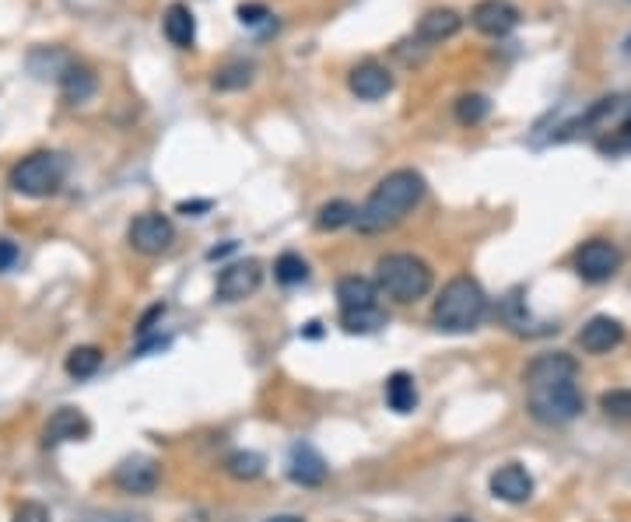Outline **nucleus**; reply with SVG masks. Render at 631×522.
<instances>
[{
    "label": "nucleus",
    "instance_id": "1",
    "mask_svg": "<svg viewBox=\"0 0 631 522\" xmlns=\"http://www.w3.org/2000/svg\"><path fill=\"white\" fill-rule=\"evenodd\" d=\"M424 176L415 169H393L389 176H383L375 183V189L369 194V200L358 208L355 228L361 235H379L397 228L400 221L418 208L424 200Z\"/></svg>",
    "mask_w": 631,
    "mask_h": 522
},
{
    "label": "nucleus",
    "instance_id": "2",
    "mask_svg": "<svg viewBox=\"0 0 631 522\" xmlns=\"http://www.w3.org/2000/svg\"><path fill=\"white\" fill-rule=\"evenodd\" d=\"M487 315V295L473 277H453L446 288L438 291L432 320L442 334H470L478 330Z\"/></svg>",
    "mask_w": 631,
    "mask_h": 522
},
{
    "label": "nucleus",
    "instance_id": "3",
    "mask_svg": "<svg viewBox=\"0 0 631 522\" xmlns=\"http://www.w3.org/2000/svg\"><path fill=\"white\" fill-rule=\"evenodd\" d=\"M375 284H379V291L393 298V302L407 306L432 291L435 274L421 257H415V252H389V257L375 263Z\"/></svg>",
    "mask_w": 631,
    "mask_h": 522
},
{
    "label": "nucleus",
    "instance_id": "4",
    "mask_svg": "<svg viewBox=\"0 0 631 522\" xmlns=\"http://www.w3.org/2000/svg\"><path fill=\"white\" fill-rule=\"evenodd\" d=\"M527 407L541 424H568L582 414V393L576 378H555V383H536L527 386Z\"/></svg>",
    "mask_w": 631,
    "mask_h": 522
},
{
    "label": "nucleus",
    "instance_id": "5",
    "mask_svg": "<svg viewBox=\"0 0 631 522\" xmlns=\"http://www.w3.org/2000/svg\"><path fill=\"white\" fill-rule=\"evenodd\" d=\"M63 172H67V165H63V158L57 151H32L11 169L8 186L22 197L42 200V197H53L63 186Z\"/></svg>",
    "mask_w": 631,
    "mask_h": 522
},
{
    "label": "nucleus",
    "instance_id": "6",
    "mask_svg": "<svg viewBox=\"0 0 631 522\" xmlns=\"http://www.w3.org/2000/svg\"><path fill=\"white\" fill-rule=\"evenodd\" d=\"M621 271V249L610 239H590L576 249V274L590 284H604Z\"/></svg>",
    "mask_w": 631,
    "mask_h": 522
},
{
    "label": "nucleus",
    "instance_id": "7",
    "mask_svg": "<svg viewBox=\"0 0 631 522\" xmlns=\"http://www.w3.org/2000/svg\"><path fill=\"white\" fill-rule=\"evenodd\" d=\"M126 239L137 252H145V257H158V252H165L176 239V228H172V221L165 214H137L131 221V232H126Z\"/></svg>",
    "mask_w": 631,
    "mask_h": 522
},
{
    "label": "nucleus",
    "instance_id": "8",
    "mask_svg": "<svg viewBox=\"0 0 631 522\" xmlns=\"http://www.w3.org/2000/svg\"><path fill=\"white\" fill-rule=\"evenodd\" d=\"M263 266L257 260H235L228 266H221L218 274V298L221 302H243L252 291L260 288Z\"/></svg>",
    "mask_w": 631,
    "mask_h": 522
},
{
    "label": "nucleus",
    "instance_id": "9",
    "mask_svg": "<svg viewBox=\"0 0 631 522\" xmlns=\"http://www.w3.org/2000/svg\"><path fill=\"white\" fill-rule=\"evenodd\" d=\"M470 25L481 32V36L502 39L519 25V8L509 0H478L470 11Z\"/></svg>",
    "mask_w": 631,
    "mask_h": 522
},
{
    "label": "nucleus",
    "instance_id": "10",
    "mask_svg": "<svg viewBox=\"0 0 631 522\" xmlns=\"http://www.w3.org/2000/svg\"><path fill=\"white\" fill-rule=\"evenodd\" d=\"M347 88H351L361 102H379L393 91V74L383 67V63L366 60V63H358L351 74H347Z\"/></svg>",
    "mask_w": 631,
    "mask_h": 522
},
{
    "label": "nucleus",
    "instance_id": "11",
    "mask_svg": "<svg viewBox=\"0 0 631 522\" xmlns=\"http://www.w3.org/2000/svg\"><path fill=\"white\" fill-rule=\"evenodd\" d=\"M91 435V421L82 414L77 407H60L50 414L42 428V442L46 446H63V442H82Z\"/></svg>",
    "mask_w": 631,
    "mask_h": 522
},
{
    "label": "nucleus",
    "instance_id": "12",
    "mask_svg": "<svg viewBox=\"0 0 631 522\" xmlns=\"http://www.w3.org/2000/svg\"><path fill=\"white\" fill-rule=\"evenodd\" d=\"M113 484L126 495H151L158 487V463L148 456H131L113 473Z\"/></svg>",
    "mask_w": 631,
    "mask_h": 522
},
{
    "label": "nucleus",
    "instance_id": "13",
    "mask_svg": "<svg viewBox=\"0 0 631 522\" xmlns=\"http://www.w3.org/2000/svg\"><path fill=\"white\" fill-rule=\"evenodd\" d=\"M492 495L498 501H509V505H523L533 498V477L527 473V467L519 463H505L492 473Z\"/></svg>",
    "mask_w": 631,
    "mask_h": 522
},
{
    "label": "nucleus",
    "instance_id": "14",
    "mask_svg": "<svg viewBox=\"0 0 631 522\" xmlns=\"http://www.w3.org/2000/svg\"><path fill=\"white\" fill-rule=\"evenodd\" d=\"M624 340V326L610 315H593V320L579 330V347L590 355H607Z\"/></svg>",
    "mask_w": 631,
    "mask_h": 522
},
{
    "label": "nucleus",
    "instance_id": "15",
    "mask_svg": "<svg viewBox=\"0 0 631 522\" xmlns=\"http://www.w3.org/2000/svg\"><path fill=\"white\" fill-rule=\"evenodd\" d=\"M579 375V361L565 351H550V355H536L527 372H523V383L536 386V383H555V378H576Z\"/></svg>",
    "mask_w": 631,
    "mask_h": 522
},
{
    "label": "nucleus",
    "instance_id": "16",
    "mask_svg": "<svg viewBox=\"0 0 631 522\" xmlns=\"http://www.w3.org/2000/svg\"><path fill=\"white\" fill-rule=\"evenodd\" d=\"M162 32L176 50H194L197 42V18L186 4H169L162 14Z\"/></svg>",
    "mask_w": 631,
    "mask_h": 522
},
{
    "label": "nucleus",
    "instance_id": "17",
    "mask_svg": "<svg viewBox=\"0 0 631 522\" xmlns=\"http://www.w3.org/2000/svg\"><path fill=\"white\" fill-rule=\"evenodd\" d=\"M288 477L302 487H320L326 481V460L312 446H295L288 460Z\"/></svg>",
    "mask_w": 631,
    "mask_h": 522
},
{
    "label": "nucleus",
    "instance_id": "18",
    "mask_svg": "<svg viewBox=\"0 0 631 522\" xmlns=\"http://www.w3.org/2000/svg\"><path fill=\"white\" fill-rule=\"evenodd\" d=\"M337 302L341 312H355V309H375L379 306V284L369 277H341L337 281Z\"/></svg>",
    "mask_w": 631,
    "mask_h": 522
},
{
    "label": "nucleus",
    "instance_id": "19",
    "mask_svg": "<svg viewBox=\"0 0 631 522\" xmlns=\"http://www.w3.org/2000/svg\"><path fill=\"white\" fill-rule=\"evenodd\" d=\"M460 28H463L460 11H453V8H432L418 22V39H424V42H442V39H453Z\"/></svg>",
    "mask_w": 631,
    "mask_h": 522
},
{
    "label": "nucleus",
    "instance_id": "20",
    "mask_svg": "<svg viewBox=\"0 0 631 522\" xmlns=\"http://www.w3.org/2000/svg\"><path fill=\"white\" fill-rule=\"evenodd\" d=\"M386 403H389V410H397V414H410V410L418 407L415 375H410V372H393L386 378Z\"/></svg>",
    "mask_w": 631,
    "mask_h": 522
},
{
    "label": "nucleus",
    "instance_id": "21",
    "mask_svg": "<svg viewBox=\"0 0 631 522\" xmlns=\"http://www.w3.org/2000/svg\"><path fill=\"white\" fill-rule=\"evenodd\" d=\"M60 91L71 105L88 102L95 95V74L88 67H82V63H71V67L60 74Z\"/></svg>",
    "mask_w": 631,
    "mask_h": 522
},
{
    "label": "nucleus",
    "instance_id": "22",
    "mask_svg": "<svg viewBox=\"0 0 631 522\" xmlns=\"http://www.w3.org/2000/svg\"><path fill=\"white\" fill-rule=\"evenodd\" d=\"M249 85H252V63H246V60H232L221 71H214V77H211L214 91H243Z\"/></svg>",
    "mask_w": 631,
    "mask_h": 522
},
{
    "label": "nucleus",
    "instance_id": "23",
    "mask_svg": "<svg viewBox=\"0 0 631 522\" xmlns=\"http://www.w3.org/2000/svg\"><path fill=\"white\" fill-rule=\"evenodd\" d=\"M355 217H358L355 203L330 200V203H323V208H320V214H316V228H320V232H337L344 225H355Z\"/></svg>",
    "mask_w": 631,
    "mask_h": 522
},
{
    "label": "nucleus",
    "instance_id": "24",
    "mask_svg": "<svg viewBox=\"0 0 631 522\" xmlns=\"http://www.w3.org/2000/svg\"><path fill=\"white\" fill-rule=\"evenodd\" d=\"M453 113H456V123H463V126H478L487 120V113H492V102H487V95L481 91H470V95H460L453 105Z\"/></svg>",
    "mask_w": 631,
    "mask_h": 522
},
{
    "label": "nucleus",
    "instance_id": "25",
    "mask_svg": "<svg viewBox=\"0 0 631 522\" xmlns=\"http://www.w3.org/2000/svg\"><path fill=\"white\" fill-rule=\"evenodd\" d=\"M99 365H102V351L99 347H91V344L74 347V351L67 355V361H63V369H67L71 378H88V375L99 372Z\"/></svg>",
    "mask_w": 631,
    "mask_h": 522
},
{
    "label": "nucleus",
    "instance_id": "26",
    "mask_svg": "<svg viewBox=\"0 0 631 522\" xmlns=\"http://www.w3.org/2000/svg\"><path fill=\"white\" fill-rule=\"evenodd\" d=\"M386 323V312L383 309H355V312H341V326L347 334H375L379 326Z\"/></svg>",
    "mask_w": 631,
    "mask_h": 522
},
{
    "label": "nucleus",
    "instance_id": "27",
    "mask_svg": "<svg viewBox=\"0 0 631 522\" xmlns=\"http://www.w3.org/2000/svg\"><path fill=\"white\" fill-rule=\"evenodd\" d=\"M274 277L284 288H292V284H302L309 277V263L298 257V252H281L274 260Z\"/></svg>",
    "mask_w": 631,
    "mask_h": 522
},
{
    "label": "nucleus",
    "instance_id": "28",
    "mask_svg": "<svg viewBox=\"0 0 631 522\" xmlns=\"http://www.w3.org/2000/svg\"><path fill=\"white\" fill-rule=\"evenodd\" d=\"M225 470H228V477H235V481H257L263 473V456L239 449L225 460Z\"/></svg>",
    "mask_w": 631,
    "mask_h": 522
},
{
    "label": "nucleus",
    "instance_id": "29",
    "mask_svg": "<svg viewBox=\"0 0 631 522\" xmlns=\"http://www.w3.org/2000/svg\"><path fill=\"white\" fill-rule=\"evenodd\" d=\"M599 410H604L607 418H618V421H628L631 418V389H610L599 397Z\"/></svg>",
    "mask_w": 631,
    "mask_h": 522
},
{
    "label": "nucleus",
    "instance_id": "30",
    "mask_svg": "<svg viewBox=\"0 0 631 522\" xmlns=\"http://www.w3.org/2000/svg\"><path fill=\"white\" fill-rule=\"evenodd\" d=\"M11 522H50V509L39 501H22Z\"/></svg>",
    "mask_w": 631,
    "mask_h": 522
},
{
    "label": "nucleus",
    "instance_id": "31",
    "mask_svg": "<svg viewBox=\"0 0 631 522\" xmlns=\"http://www.w3.org/2000/svg\"><path fill=\"white\" fill-rule=\"evenodd\" d=\"M267 18H271V8L267 4H239V22L249 28H260Z\"/></svg>",
    "mask_w": 631,
    "mask_h": 522
},
{
    "label": "nucleus",
    "instance_id": "32",
    "mask_svg": "<svg viewBox=\"0 0 631 522\" xmlns=\"http://www.w3.org/2000/svg\"><path fill=\"white\" fill-rule=\"evenodd\" d=\"M604 151H631V116L618 126V134H614V140H607Z\"/></svg>",
    "mask_w": 631,
    "mask_h": 522
},
{
    "label": "nucleus",
    "instance_id": "33",
    "mask_svg": "<svg viewBox=\"0 0 631 522\" xmlns=\"http://www.w3.org/2000/svg\"><path fill=\"white\" fill-rule=\"evenodd\" d=\"M14 263H18V246L11 239H0V271H11Z\"/></svg>",
    "mask_w": 631,
    "mask_h": 522
},
{
    "label": "nucleus",
    "instance_id": "34",
    "mask_svg": "<svg viewBox=\"0 0 631 522\" xmlns=\"http://www.w3.org/2000/svg\"><path fill=\"white\" fill-rule=\"evenodd\" d=\"M197 211H211V200H194V203L183 200L180 203V214H194L197 217Z\"/></svg>",
    "mask_w": 631,
    "mask_h": 522
},
{
    "label": "nucleus",
    "instance_id": "35",
    "mask_svg": "<svg viewBox=\"0 0 631 522\" xmlns=\"http://www.w3.org/2000/svg\"><path fill=\"white\" fill-rule=\"evenodd\" d=\"M267 522H306V519H298V515H271Z\"/></svg>",
    "mask_w": 631,
    "mask_h": 522
},
{
    "label": "nucleus",
    "instance_id": "36",
    "mask_svg": "<svg viewBox=\"0 0 631 522\" xmlns=\"http://www.w3.org/2000/svg\"><path fill=\"white\" fill-rule=\"evenodd\" d=\"M624 50H628V53H631V36H628V42H624Z\"/></svg>",
    "mask_w": 631,
    "mask_h": 522
},
{
    "label": "nucleus",
    "instance_id": "37",
    "mask_svg": "<svg viewBox=\"0 0 631 522\" xmlns=\"http://www.w3.org/2000/svg\"><path fill=\"white\" fill-rule=\"evenodd\" d=\"M453 522H470V519H453Z\"/></svg>",
    "mask_w": 631,
    "mask_h": 522
}]
</instances>
